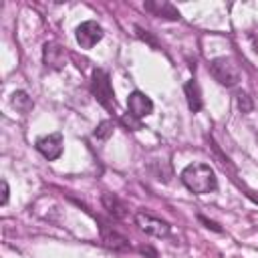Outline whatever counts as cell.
<instances>
[{
	"instance_id": "11",
	"label": "cell",
	"mask_w": 258,
	"mask_h": 258,
	"mask_svg": "<svg viewBox=\"0 0 258 258\" xmlns=\"http://www.w3.org/2000/svg\"><path fill=\"white\" fill-rule=\"evenodd\" d=\"M183 93H185V101H187V107L191 113H198L202 109V91H200V85L196 79H189L185 85H183Z\"/></svg>"
},
{
	"instance_id": "15",
	"label": "cell",
	"mask_w": 258,
	"mask_h": 258,
	"mask_svg": "<svg viewBox=\"0 0 258 258\" xmlns=\"http://www.w3.org/2000/svg\"><path fill=\"white\" fill-rule=\"evenodd\" d=\"M236 105H238V109H240V113H250L252 109H254V103H252V99L248 97V93H244V91H240L238 95H236Z\"/></svg>"
},
{
	"instance_id": "5",
	"label": "cell",
	"mask_w": 258,
	"mask_h": 258,
	"mask_svg": "<svg viewBox=\"0 0 258 258\" xmlns=\"http://www.w3.org/2000/svg\"><path fill=\"white\" fill-rule=\"evenodd\" d=\"M135 224L139 226V230H143L145 234L155 236V238H167L169 232H171V226L165 220L153 218V216H149L145 212H137L135 214Z\"/></svg>"
},
{
	"instance_id": "14",
	"label": "cell",
	"mask_w": 258,
	"mask_h": 258,
	"mask_svg": "<svg viewBox=\"0 0 258 258\" xmlns=\"http://www.w3.org/2000/svg\"><path fill=\"white\" fill-rule=\"evenodd\" d=\"M113 129H115V123L107 119V121H101V123L97 125V129H95L93 135H95L97 139H109V137L113 135Z\"/></svg>"
},
{
	"instance_id": "16",
	"label": "cell",
	"mask_w": 258,
	"mask_h": 258,
	"mask_svg": "<svg viewBox=\"0 0 258 258\" xmlns=\"http://www.w3.org/2000/svg\"><path fill=\"white\" fill-rule=\"evenodd\" d=\"M121 123H123L129 131H137V129H141V121L135 119L133 115H123V117H121Z\"/></svg>"
},
{
	"instance_id": "20",
	"label": "cell",
	"mask_w": 258,
	"mask_h": 258,
	"mask_svg": "<svg viewBox=\"0 0 258 258\" xmlns=\"http://www.w3.org/2000/svg\"><path fill=\"white\" fill-rule=\"evenodd\" d=\"M8 202V183H6V179H2V198H0V204L4 206Z\"/></svg>"
},
{
	"instance_id": "12",
	"label": "cell",
	"mask_w": 258,
	"mask_h": 258,
	"mask_svg": "<svg viewBox=\"0 0 258 258\" xmlns=\"http://www.w3.org/2000/svg\"><path fill=\"white\" fill-rule=\"evenodd\" d=\"M10 103H12V107H14L16 111H20V113H28V111L34 107V103H32V99L28 97L26 91H14Z\"/></svg>"
},
{
	"instance_id": "13",
	"label": "cell",
	"mask_w": 258,
	"mask_h": 258,
	"mask_svg": "<svg viewBox=\"0 0 258 258\" xmlns=\"http://www.w3.org/2000/svg\"><path fill=\"white\" fill-rule=\"evenodd\" d=\"M56 56H62V48L52 44V42H46L44 44V64H52V67H60V62L56 60Z\"/></svg>"
},
{
	"instance_id": "3",
	"label": "cell",
	"mask_w": 258,
	"mask_h": 258,
	"mask_svg": "<svg viewBox=\"0 0 258 258\" xmlns=\"http://www.w3.org/2000/svg\"><path fill=\"white\" fill-rule=\"evenodd\" d=\"M210 75L224 87H234L240 83V69L234 64V60L230 56H218L212 58L208 64Z\"/></svg>"
},
{
	"instance_id": "8",
	"label": "cell",
	"mask_w": 258,
	"mask_h": 258,
	"mask_svg": "<svg viewBox=\"0 0 258 258\" xmlns=\"http://www.w3.org/2000/svg\"><path fill=\"white\" fill-rule=\"evenodd\" d=\"M99 230H101V242H103V246L105 248H109V250H113V252H125V250H129L131 246H129V240L123 236V234H119L117 230H113V228H109L105 222H101L99 220Z\"/></svg>"
},
{
	"instance_id": "6",
	"label": "cell",
	"mask_w": 258,
	"mask_h": 258,
	"mask_svg": "<svg viewBox=\"0 0 258 258\" xmlns=\"http://www.w3.org/2000/svg\"><path fill=\"white\" fill-rule=\"evenodd\" d=\"M36 149L48 161L58 159L60 153H62V133H50V135L38 137L36 139Z\"/></svg>"
},
{
	"instance_id": "1",
	"label": "cell",
	"mask_w": 258,
	"mask_h": 258,
	"mask_svg": "<svg viewBox=\"0 0 258 258\" xmlns=\"http://www.w3.org/2000/svg\"><path fill=\"white\" fill-rule=\"evenodd\" d=\"M181 183L194 194H210L218 187V177L208 163H189L179 173Z\"/></svg>"
},
{
	"instance_id": "9",
	"label": "cell",
	"mask_w": 258,
	"mask_h": 258,
	"mask_svg": "<svg viewBox=\"0 0 258 258\" xmlns=\"http://www.w3.org/2000/svg\"><path fill=\"white\" fill-rule=\"evenodd\" d=\"M147 12H151L153 16H159V18H167V20H179V10L167 2V0H149L143 4Z\"/></svg>"
},
{
	"instance_id": "10",
	"label": "cell",
	"mask_w": 258,
	"mask_h": 258,
	"mask_svg": "<svg viewBox=\"0 0 258 258\" xmlns=\"http://www.w3.org/2000/svg\"><path fill=\"white\" fill-rule=\"evenodd\" d=\"M101 202H103V208L107 210V214H111L115 220H125V218H127L129 208H127V204H125V202H121L115 194L105 191V194L101 196Z\"/></svg>"
},
{
	"instance_id": "4",
	"label": "cell",
	"mask_w": 258,
	"mask_h": 258,
	"mask_svg": "<svg viewBox=\"0 0 258 258\" xmlns=\"http://www.w3.org/2000/svg\"><path fill=\"white\" fill-rule=\"evenodd\" d=\"M75 38H77V42H79L81 48L89 50V48H93L103 38V28H101V24L97 20H85V22H81L77 26Z\"/></svg>"
},
{
	"instance_id": "7",
	"label": "cell",
	"mask_w": 258,
	"mask_h": 258,
	"mask_svg": "<svg viewBox=\"0 0 258 258\" xmlns=\"http://www.w3.org/2000/svg\"><path fill=\"white\" fill-rule=\"evenodd\" d=\"M127 109H129V115H133L135 119H143L147 115H151L153 111V101L141 93V91H133L129 93L127 97Z\"/></svg>"
},
{
	"instance_id": "2",
	"label": "cell",
	"mask_w": 258,
	"mask_h": 258,
	"mask_svg": "<svg viewBox=\"0 0 258 258\" xmlns=\"http://www.w3.org/2000/svg\"><path fill=\"white\" fill-rule=\"evenodd\" d=\"M91 93L93 97L107 109V111H115L117 101H115V91L109 79V73L103 69H95L93 71V79H91Z\"/></svg>"
},
{
	"instance_id": "19",
	"label": "cell",
	"mask_w": 258,
	"mask_h": 258,
	"mask_svg": "<svg viewBox=\"0 0 258 258\" xmlns=\"http://www.w3.org/2000/svg\"><path fill=\"white\" fill-rule=\"evenodd\" d=\"M139 252H141L143 256H147V258H159L157 250H155V248H151V246H141V248H139Z\"/></svg>"
},
{
	"instance_id": "18",
	"label": "cell",
	"mask_w": 258,
	"mask_h": 258,
	"mask_svg": "<svg viewBox=\"0 0 258 258\" xmlns=\"http://www.w3.org/2000/svg\"><path fill=\"white\" fill-rule=\"evenodd\" d=\"M198 220L208 228V230H214V232H222V228H220V224H216V222H212V220H208V218H204V216H198Z\"/></svg>"
},
{
	"instance_id": "17",
	"label": "cell",
	"mask_w": 258,
	"mask_h": 258,
	"mask_svg": "<svg viewBox=\"0 0 258 258\" xmlns=\"http://www.w3.org/2000/svg\"><path fill=\"white\" fill-rule=\"evenodd\" d=\"M135 30H137V36H139L141 40H145V42H147V44H151L153 48H159V42H157V40H155L147 30H143L141 26H135Z\"/></svg>"
}]
</instances>
